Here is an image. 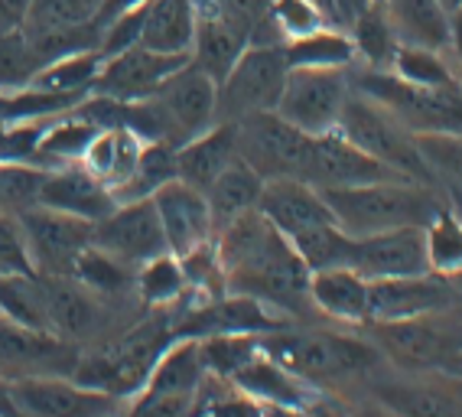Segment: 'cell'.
I'll return each instance as SVG.
<instances>
[{
    "label": "cell",
    "mask_w": 462,
    "mask_h": 417,
    "mask_svg": "<svg viewBox=\"0 0 462 417\" xmlns=\"http://www.w3.org/2000/svg\"><path fill=\"white\" fill-rule=\"evenodd\" d=\"M215 255L228 293L254 297L287 320L313 310L310 267L293 251V245L267 222L261 208H248L245 216L218 228Z\"/></svg>",
    "instance_id": "obj_1"
},
{
    "label": "cell",
    "mask_w": 462,
    "mask_h": 417,
    "mask_svg": "<svg viewBox=\"0 0 462 417\" xmlns=\"http://www.w3.org/2000/svg\"><path fill=\"white\" fill-rule=\"evenodd\" d=\"M338 228L352 238L401 226H427L443 202L420 180H378V183L319 190Z\"/></svg>",
    "instance_id": "obj_2"
},
{
    "label": "cell",
    "mask_w": 462,
    "mask_h": 417,
    "mask_svg": "<svg viewBox=\"0 0 462 417\" xmlns=\"http://www.w3.org/2000/svg\"><path fill=\"white\" fill-rule=\"evenodd\" d=\"M170 339H173L170 320L137 323L115 339H98L91 342V349H82L72 378L115 394L127 411V404L143 392V385L157 366L160 352L170 346Z\"/></svg>",
    "instance_id": "obj_3"
},
{
    "label": "cell",
    "mask_w": 462,
    "mask_h": 417,
    "mask_svg": "<svg viewBox=\"0 0 462 417\" xmlns=\"http://www.w3.org/2000/svg\"><path fill=\"white\" fill-rule=\"evenodd\" d=\"M261 349L316 388L365 375L381 359L374 342L362 339V336L336 333V329H287L281 326V329L261 333Z\"/></svg>",
    "instance_id": "obj_4"
},
{
    "label": "cell",
    "mask_w": 462,
    "mask_h": 417,
    "mask_svg": "<svg viewBox=\"0 0 462 417\" xmlns=\"http://www.w3.org/2000/svg\"><path fill=\"white\" fill-rule=\"evenodd\" d=\"M352 88L378 101L381 108L413 134H446V137H462V85H443V88H427V85H411L397 79L388 69H362L348 72Z\"/></svg>",
    "instance_id": "obj_5"
},
{
    "label": "cell",
    "mask_w": 462,
    "mask_h": 417,
    "mask_svg": "<svg viewBox=\"0 0 462 417\" xmlns=\"http://www.w3.org/2000/svg\"><path fill=\"white\" fill-rule=\"evenodd\" d=\"M338 134H346L348 141L358 144L365 153L378 157L381 163H388L407 180H420V183H433L427 160H423L420 147H417V134L404 127L391 115L388 108H381L378 101H372L362 92H348L342 115H338Z\"/></svg>",
    "instance_id": "obj_6"
},
{
    "label": "cell",
    "mask_w": 462,
    "mask_h": 417,
    "mask_svg": "<svg viewBox=\"0 0 462 417\" xmlns=\"http://www.w3.org/2000/svg\"><path fill=\"white\" fill-rule=\"evenodd\" d=\"M368 326L378 352L404 372H437L462 359V320H453L449 310Z\"/></svg>",
    "instance_id": "obj_7"
},
{
    "label": "cell",
    "mask_w": 462,
    "mask_h": 417,
    "mask_svg": "<svg viewBox=\"0 0 462 417\" xmlns=\"http://www.w3.org/2000/svg\"><path fill=\"white\" fill-rule=\"evenodd\" d=\"M287 72L283 42H251L218 82V121H241L257 111H273Z\"/></svg>",
    "instance_id": "obj_8"
},
{
    "label": "cell",
    "mask_w": 462,
    "mask_h": 417,
    "mask_svg": "<svg viewBox=\"0 0 462 417\" xmlns=\"http://www.w3.org/2000/svg\"><path fill=\"white\" fill-rule=\"evenodd\" d=\"M147 101L157 115L163 141L173 147L218 121V82L208 72H202L196 62L176 69L157 92L147 95Z\"/></svg>",
    "instance_id": "obj_9"
},
{
    "label": "cell",
    "mask_w": 462,
    "mask_h": 417,
    "mask_svg": "<svg viewBox=\"0 0 462 417\" xmlns=\"http://www.w3.org/2000/svg\"><path fill=\"white\" fill-rule=\"evenodd\" d=\"M348 92V69H290L273 111L297 131L316 137L336 131Z\"/></svg>",
    "instance_id": "obj_10"
},
{
    "label": "cell",
    "mask_w": 462,
    "mask_h": 417,
    "mask_svg": "<svg viewBox=\"0 0 462 417\" xmlns=\"http://www.w3.org/2000/svg\"><path fill=\"white\" fill-rule=\"evenodd\" d=\"M40 287V307H42V326L62 339L85 346L98 342L111 323L107 297L88 291L82 281L72 274H36Z\"/></svg>",
    "instance_id": "obj_11"
},
{
    "label": "cell",
    "mask_w": 462,
    "mask_h": 417,
    "mask_svg": "<svg viewBox=\"0 0 462 417\" xmlns=\"http://www.w3.org/2000/svg\"><path fill=\"white\" fill-rule=\"evenodd\" d=\"M189 301V293H186ZM290 326V320L267 303L245 297V293H218L208 301H189L182 303L176 320H170L173 336H192V339H206V336H228V333H271Z\"/></svg>",
    "instance_id": "obj_12"
},
{
    "label": "cell",
    "mask_w": 462,
    "mask_h": 417,
    "mask_svg": "<svg viewBox=\"0 0 462 417\" xmlns=\"http://www.w3.org/2000/svg\"><path fill=\"white\" fill-rule=\"evenodd\" d=\"M235 141H238V157L257 170L264 180L273 176H297L303 173L310 134L287 125L277 111H257L235 121Z\"/></svg>",
    "instance_id": "obj_13"
},
{
    "label": "cell",
    "mask_w": 462,
    "mask_h": 417,
    "mask_svg": "<svg viewBox=\"0 0 462 417\" xmlns=\"http://www.w3.org/2000/svg\"><path fill=\"white\" fill-rule=\"evenodd\" d=\"M26 251L36 274H72L75 261L91 245L95 222L50 206H33L20 212Z\"/></svg>",
    "instance_id": "obj_14"
},
{
    "label": "cell",
    "mask_w": 462,
    "mask_h": 417,
    "mask_svg": "<svg viewBox=\"0 0 462 417\" xmlns=\"http://www.w3.org/2000/svg\"><path fill=\"white\" fill-rule=\"evenodd\" d=\"M91 245L107 251L111 258L134 267V271H137L141 264H147L150 258H157V255L170 251L166 248L163 226H160L157 206H153L150 196L117 202L105 218L95 222Z\"/></svg>",
    "instance_id": "obj_15"
},
{
    "label": "cell",
    "mask_w": 462,
    "mask_h": 417,
    "mask_svg": "<svg viewBox=\"0 0 462 417\" xmlns=\"http://www.w3.org/2000/svg\"><path fill=\"white\" fill-rule=\"evenodd\" d=\"M10 394L17 414L26 417H101L125 411L115 394L82 385L72 375H30L14 378Z\"/></svg>",
    "instance_id": "obj_16"
},
{
    "label": "cell",
    "mask_w": 462,
    "mask_h": 417,
    "mask_svg": "<svg viewBox=\"0 0 462 417\" xmlns=\"http://www.w3.org/2000/svg\"><path fill=\"white\" fill-rule=\"evenodd\" d=\"M79 356H82V346L50 329L0 317V375L7 382L30 375H72Z\"/></svg>",
    "instance_id": "obj_17"
},
{
    "label": "cell",
    "mask_w": 462,
    "mask_h": 417,
    "mask_svg": "<svg viewBox=\"0 0 462 417\" xmlns=\"http://www.w3.org/2000/svg\"><path fill=\"white\" fill-rule=\"evenodd\" d=\"M316 190H346V186H362V183H378V180H407L388 163H381L378 157L365 153L358 144H352L346 134L329 131L310 137L303 160V173Z\"/></svg>",
    "instance_id": "obj_18"
},
{
    "label": "cell",
    "mask_w": 462,
    "mask_h": 417,
    "mask_svg": "<svg viewBox=\"0 0 462 417\" xmlns=\"http://www.w3.org/2000/svg\"><path fill=\"white\" fill-rule=\"evenodd\" d=\"M189 56H173V52H157L147 46H131L115 56L101 59V69L95 76L91 92L107 95L117 101H141L153 95L166 79L173 76L176 69L186 66Z\"/></svg>",
    "instance_id": "obj_19"
},
{
    "label": "cell",
    "mask_w": 462,
    "mask_h": 417,
    "mask_svg": "<svg viewBox=\"0 0 462 417\" xmlns=\"http://www.w3.org/2000/svg\"><path fill=\"white\" fill-rule=\"evenodd\" d=\"M348 267H356L358 274L368 277V281L427 274V232H423V226H401L388 228V232L352 238Z\"/></svg>",
    "instance_id": "obj_20"
},
{
    "label": "cell",
    "mask_w": 462,
    "mask_h": 417,
    "mask_svg": "<svg viewBox=\"0 0 462 417\" xmlns=\"http://www.w3.org/2000/svg\"><path fill=\"white\" fill-rule=\"evenodd\" d=\"M456 303V293L449 287V277H439L433 271L407 277H381L368 281V320L365 323H394V320L423 317L449 310Z\"/></svg>",
    "instance_id": "obj_21"
},
{
    "label": "cell",
    "mask_w": 462,
    "mask_h": 417,
    "mask_svg": "<svg viewBox=\"0 0 462 417\" xmlns=\"http://www.w3.org/2000/svg\"><path fill=\"white\" fill-rule=\"evenodd\" d=\"M150 199L157 206L160 226H163L166 235V248L173 251L176 258L202 248V245H208L215 238L212 212H208L206 192L202 190L182 183V180H170Z\"/></svg>",
    "instance_id": "obj_22"
},
{
    "label": "cell",
    "mask_w": 462,
    "mask_h": 417,
    "mask_svg": "<svg viewBox=\"0 0 462 417\" xmlns=\"http://www.w3.org/2000/svg\"><path fill=\"white\" fill-rule=\"evenodd\" d=\"M251 46V26L241 17L212 0L206 7L196 4V33H192L189 62H196L202 72L222 82L228 69L238 62V56Z\"/></svg>",
    "instance_id": "obj_23"
},
{
    "label": "cell",
    "mask_w": 462,
    "mask_h": 417,
    "mask_svg": "<svg viewBox=\"0 0 462 417\" xmlns=\"http://www.w3.org/2000/svg\"><path fill=\"white\" fill-rule=\"evenodd\" d=\"M231 382L238 385L241 392L254 398L261 408L267 411H310L313 401L319 398V388L300 378L297 372H290L287 366L267 356L264 349H257L245 366L231 375Z\"/></svg>",
    "instance_id": "obj_24"
},
{
    "label": "cell",
    "mask_w": 462,
    "mask_h": 417,
    "mask_svg": "<svg viewBox=\"0 0 462 417\" xmlns=\"http://www.w3.org/2000/svg\"><path fill=\"white\" fill-rule=\"evenodd\" d=\"M257 208L264 212L267 222H271L283 238H293V235L306 232V228L332 222V212H329V206H326V199H322V192L306 183V180H297V176H273V180H264Z\"/></svg>",
    "instance_id": "obj_25"
},
{
    "label": "cell",
    "mask_w": 462,
    "mask_h": 417,
    "mask_svg": "<svg viewBox=\"0 0 462 417\" xmlns=\"http://www.w3.org/2000/svg\"><path fill=\"white\" fill-rule=\"evenodd\" d=\"M40 206L98 222L117 206V199L115 192L107 190L101 180H95L82 163H66V167L46 170V180L40 186Z\"/></svg>",
    "instance_id": "obj_26"
},
{
    "label": "cell",
    "mask_w": 462,
    "mask_h": 417,
    "mask_svg": "<svg viewBox=\"0 0 462 417\" xmlns=\"http://www.w3.org/2000/svg\"><path fill=\"white\" fill-rule=\"evenodd\" d=\"M310 301H313L316 313L336 320V323L365 326V320H368V277H362L348 264L310 271Z\"/></svg>",
    "instance_id": "obj_27"
},
{
    "label": "cell",
    "mask_w": 462,
    "mask_h": 417,
    "mask_svg": "<svg viewBox=\"0 0 462 417\" xmlns=\"http://www.w3.org/2000/svg\"><path fill=\"white\" fill-rule=\"evenodd\" d=\"M202 378H206V366H202L199 339L173 336L170 346L160 352L157 366H153V372H150L147 385H143V392L137 398H173L192 408Z\"/></svg>",
    "instance_id": "obj_28"
},
{
    "label": "cell",
    "mask_w": 462,
    "mask_h": 417,
    "mask_svg": "<svg viewBox=\"0 0 462 417\" xmlns=\"http://www.w3.org/2000/svg\"><path fill=\"white\" fill-rule=\"evenodd\" d=\"M238 157V141H235V121H215L202 134L182 141L176 147V180L196 186L206 192L215 176Z\"/></svg>",
    "instance_id": "obj_29"
},
{
    "label": "cell",
    "mask_w": 462,
    "mask_h": 417,
    "mask_svg": "<svg viewBox=\"0 0 462 417\" xmlns=\"http://www.w3.org/2000/svg\"><path fill=\"white\" fill-rule=\"evenodd\" d=\"M381 7H384V17H388L397 42L449 52L453 17L439 7V0H384Z\"/></svg>",
    "instance_id": "obj_30"
},
{
    "label": "cell",
    "mask_w": 462,
    "mask_h": 417,
    "mask_svg": "<svg viewBox=\"0 0 462 417\" xmlns=\"http://www.w3.org/2000/svg\"><path fill=\"white\" fill-rule=\"evenodd\" d=\"M141 147H143V141L131 127H125V125L101 127V131L91 137L88 151L82 153L79 163H82L95 180H101L111 192H117L125 186L127 176H131L137 157H141Z\"/></svg>",
    "instance_id": "obj_31"
},
{
    "label": "cell",
    "mask_w": 462,
    "mask_h": 417,
    "mask_svg": "<svg viewBox=\"0 0 462 417\" xmlns=\"http://www.w3.org/2000/svg\"><path fill=\"white\" fill-rule=\"evenodd\" d=\"M196 33V0H147L141 46L173 56H189Z\"/></svg>",
    "instance_id": "obj_32"
},
{
    "label": "cell",
    "mask_w": 462,
    "mask_h": 417,
    "mask_svg": "<svg viewBox=\"0 0 462 417\" xmlns=\"http://www.w3.org/2000/svg\"><path fill=\"white\" fill-rule=\"evenodd\" d=\"M261 186L264 176L257 173L251 163H245L241 157H235L222 173L215 176L206 190L208 212H212V228H225L228 222H235L238 216H245L248 208H257L261 199Z\"/></svg>",
    "instance_id": "obj_33"
},
{
    "label": "cell",
    "mask_w": 462,
    "mask_h": 417,
    "mask_svg": "<svg viewBox=\"0 0 462 417\" xmlns=\"http://www.w3.org/2000/svg\"><path fill=\"white\" fill-rule=\"evenodd\" d=\"M290 69H352L358 62L356 42L346 26L329 23L313 33L283 42Z\"/></svg>",
    "instance_id": "obj_34"
},
{
    "label": "cell",
    "mask_w": 462,
    "mask_h": 417,
    "mask_svg": "<svg viewBox=\"0 0 462 417\" xmlns=\"http://www.w3.org/2000/svg\"><path fill=\"white\" fill-rule=\"evenodd\" d=\"M101 69V52L98 50H82V52H66V56L50 59L46 66L36 69V76L26 85L42 88L52 95H75L85 98L91 95V85Z\"/></svg>",
    "instance_id": "obj_35"
},
{
    "label": "cell",
    "mask_w": 462,
    "mask_h": 417,
    "mask_svg": "<svg viewBox=\"0 0 462 417\" xmlns=\"http://www.w3.org/2000/svg\"><path fill=\"white\" fill-rule=\"evenodd\" d=\"M134 293L153 310L176 307V303L186 301L189 284H186L182 264L173 251H163V255L150 258L147 264H141L134 271Z\"/></svg>",
    "instance_id": "obj_36"
},
{
    "label": "cell",
    "mask_w": 462,
    "mask_h": 417,
    "mask_svg": "<svg viewBox=\"0 0 462 417\" xmlns=\"http://www.w3.org/2000/svg\"><path fill=\"white\" fill-rule=\"evenodd\" d=\"M176 180V147L173 144H143L141 157L134 163L131 176L125 180V186L115 192L117 202L125 199H143V196H153L163 183Z\"/></svg>",
    "instance_id": "obj_37"
},
{
    "label": "cell",
    "mask_w": 462,
    "mask_h": 417,
    "mask_svg": "<svg viewBox=\"0 0 462 417\" xmlns=\"http://www.w3.org/2000/svg\"><path fill=\"white\" fill-rule=\"evenodd\" d=\"M348 33H352V42H356L358 59H365L368 69L391 66V56H394V50H397V36H394V30H391L381 4L372 0V4L348 23Z\"/></svg>",
    "instance_id": "obj_38"
},
{
    "label": "cell",
    "mask_w": 462,
    "mask_h": 417,
    "mask_svg": "<svg viewBox=\"0 0 462 417\" xmlns=\"http://www.w3.org/2000/svg\"><path fill=\"white\" fill-rule=\"evenodd\" d=\"M427 261L430 271L439 277H459L462 274V218L453 208H439L427 226Z\"/></svg>",
    "instance_id": "obj_39"
},
{
    "label": "cell",
    "mask_w": 462,
    "mask_h": 417,
    "mask_svg": "<svg viewBox=\"0 0 462 417\" xmlns=\"http://www.w3.org/2000/svg\"><path fill=\"white\" fill-rule=\"evenodd\" d=\"M388 72H394L397 79H404L411 85H427V88H443V85L459 82L446 52L423 50V46H404V42H397Z\"/></svg>",
    "instance_id": "obj_40"
},
{
    "label": "cell",
    "mask_w": 462,
    "mask_h": 417,
    "mask_svg": "<svg viewBox=\"0 0 462 417\" xmlns=\"http://www.w3.org/2000/svg\"><path fill=\"white\" fill-rule=\"evenodd\" d=\"M293 245L303 264L310 271H322V267H336V264H348V255H352V235H346L338 228V222H322V226L306 228V232L287 238Z\"/></svg>",
    "instance_id": "obj_41"
},
{
    "label": "cell",
    "mask_w": 462,
    "mask_h": 417,
    "mask_svg": "<svg viewBox=\"0 0 462 417\" xmlns=\"http://www.w3.org/2000/svg\"><path fill=\"white\" fill-rule=\"evenodd\" d=\"M72 277L82 281L88 291L107 297V301H111V297H121L127 287H134V267L121 264V261L111 258L107 251L95 248V245H88V248L79 255V261H75V267H72Z\"/></svg>",
    "instance_id": "obj_42"
},
{
    "label": "cell",
    "mask_w": 462,
    "mask_h": 417,
    "mask_svg": "<svg viewBox=\"0 0 462 417\" xmlns=\"http://www.w3.org/2000/svg\"><path fill=\"white\" fill-rule=\"evenodd\" d=\"M46 180V167L30 160H0V212H26L40 206V186Z\"/></svg>",
    "instance_id": "obj_43"
},
{
    "label": "cell",
    "mask_w": 462,
    "mask_h": 417,
    "mask_svg": "<svg viewBox=\"0 0 462 417\" xmlns=\"http://www.w3.org/2000/svg\"><path fill=\"white\" fill-rule=\"evenodd\" d=\"M101 0H30L23 30L46 33V30H69V26L98 23Z\"/></svg>",
    "instance_id": "obj_44"
},
{
    "label": "cell",
    "mask_w": 462,
    "mask_h": 417,
    "mask_svg": "<svg viewBox=\"0 0 462 417\" xmlns=\"http://www.w3.org/2000/svg\"><path fill=\"white\" fill-rule=\"evenodd\" d=\"M381 398L404 414H462V401L433 385H384Z\"/></svg>",
    "instance_id": "obj_45"
},
{
    "label": "cell",
    "mask_w": 462,
    "mask_h": 417,
    "mask_svg": "<svg viewBox=\"0 0 462 417\" xmlns=\"http://www.w3.org/2000/svg\"><path fill=\"white\" fill-rule=\"evenodd\" d=\"M267 20H271L277 40H297L319 30V26H329L336 20L326 14V10L316 4V0H271V10H267Z\"/></svg>",
    "instance_id": "obj_46"
},
{
    "label": "cell",
    "mask_w": 462,
    "mask_h": 417,
    "mask_svg": "<svg viewBox=\"0 0 462 417\" xmlns=\"http://www.w3.org/2000/svg\"><path fill=\"white\" fill-rule=\"evenodd\" d=\"M417 147L427 160L433 180H443L462 202V137H446V134H417Z\"/></svg>",
    "instance_id": "obj_47"
},
{
    "label": "cell",
    "mask_w": 462,
    "mask_h": 417,
    "mask_svg": "<svg viewBox=\"0 0 462 417\" xmlns=\"http://www.w3.org/2000/svg\"><path fill=\"white\" fill-rule=\"evenodd\" d=\"M42 59L36 56L33 42L23 30L0 36V88H20L36 76Z\"/></svg>",
    "instance_id": "obj_48"
},
{
    "label": "cell",
    "mask_w": 462,
    "mask_h": 417,
    "mask_svg": "<svg viewBox=\"0 0 462 417\" xmlns=\"http://www.w3.org/2000/svg\"><path fill=\"white\" fill-rule=\"evenodd\" d=\"M0 274H36L26 251L23 226L14 212H0Z\"/></svg>",
    "instance_id": "obj_49"
},
{
    "label": "cell",
    "mask_w": 462,
    "mask_h": 417,
    "mask_svg": "<svg viewBox=\"0 0 462 417\" xmlns=\"http://www.w3.org/2000/svg\"><path fill=\"white\" fill-rule=\"evenodd\" d=\"M228 14L241 17L245 23L251 26V36L267 23V10H271V0H218Z\"/></svg>",
    "instance_id": "obj_50"
},
{
    "label": "cell",
    "mask_w": 462,
    "mask_h": 417,
    "mask_svg": "<svg viewBox=\"0 0 462 417\" xmlns=\"http://www.w3.org/2000/svg\"><path fill=\"white\" fill-rule=\"evenodd\" d=\"M26 14H30V0H0V36L23 30Z\"/></svg>",
    "instance_id": "obj_51"
},
{
    "label": "cell",
    "mask_w": 462,
    "mask_h": 417,
    "mask_svg": "<svg viewBox=\"0 0 462 417\" xmlns=\"http://www.w3.org/2000/svg\"><path fill=\"white\" fill-rule=\"evenodd\" d=\"M449 52H453V62H456V79L462 85V10L453 14V40H449Z\"/></svg>",
    "instance_id": "obj_52"
},
{
    "label": "cell",
    "mask_w": 462,
    "mask_h": 417,
    "mask_svg": "<svg viewBox=\"0 0 462 417\" xmlns=\"http://www.w3.org/2000/svg\"><path fill=\"white\" fill-rule=\"evenodd\" d=\"M0 414H17V404H14V394H10V382L0 375Z\"/></svg>",
    "instance_id": "obj_53"
},
{
    "label": "cell",
    "mask_w": 462,
    "mask_h": 417,
    "mask_svg": "<svg viewBox=\"0 0 462 417\" xmlns=\"http://www.w3.org/2000/svg\"><path fill=\"white\" fill-rule=\"evenodd\" d=\"M439 7H443L449 17H453V14H459V10H462V0H439Z\"/></svg>",
    "instance_id": "obj_54"
},
{
    "label": "cell",
    "mask_w": 462,
    "mask_h": 417,
    "mask_svg": "<svg viewBox=\"0 0 462 417\" xmlns=\"http://www.w3.org/2000/svg\"><path fill=\"white\" fill-rule=\"evenodd\" d=\"M316 4H319V7L326 10V14H329L332 20H336V4H332V0H316ZM336 23H338V20H336Z\"/></svg>",
    "instance_id": "obj_55"
},
{
    "label": "cell",
    "mask_w": 462,
    "mask_h": 417,
    "mask_svg": "<svg viewBox=\"0 0 462 417\" xmlns=\"http://www.w3.org/2000/svg\"><path fill=\"white\" fill-rule=\"evenodd\" d=\"M374 4H384V0H374Z\"/></svg>",
    "instance_id": "obj_56"
},
{
    "label": "cell",
    "mask_w": 462,
    "mask_h": 417,
    "mask_svg": "<svg viewBox=\"0 0 462 417\" xmlns=\"http://www.w3.org/2000/svg\"><path fill=\"white\" fill-rule=\"evenodd\" d=\"M0 317H4V313H0Z\"/></svg>",
    "instance_id": "obj_57"
},
{
    "label": "cell",
    "mask_w": 462,
    "mask_h": 417,
    "mask_svg": "<svg viewBox=\"0 0 462 417\" xmlns=\"http://www.w3.org/2000/svg\"><path fill=\"white\" fill-rule=\"evenodd\" d=\"M0 160H4V157H0Z\"/></svg>",
    "instance_id": "obj_58"
}]
</instances>
